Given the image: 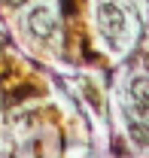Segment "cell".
<instances>
[{"label":"cell","instance_id":"cell-5","mask_svg":"<svg viewBox=\"0 0 149 158\" xmlns=\"http://www.w3.org/2000/svg\"><path fill=\"white\" fill-rule=\"evenodd\" d=\"M137 110L143 116V125H149V100H137Z\"/></svg>","mask_w":149,"mask_h":158},{"label":"cell","instance_id":"cell-6","mask_svg":"<svg viewBox=\"0 0 149 158\" xmlns=\"http://www.w3.org/2000/svg\"><path fill=\"white\" fill-rule=\"evenodd\" d=\"M24 3H28V0H3V6H12V9H15V6H24Z\"/></svg>","mask_w":149,"mask_h":158},{"label":"cell","instance_id":"cell-4","mask_svg":"<svg viewBox=\"0 0 149 158\" xmlns=\"http://www.w3.org/2000/svg\"><path fill=\"white\" fill-rule=\"evenodd\" d=\"M131 91H134V98H137V100H149V79H134Z\"/></svg>","mask_w":149,"mask_h":158},{"label":"cell","instance_id":"cell-1","mask_svg":"<svg viewBox=\"0 0 149 158\" xmlns=\"http://www.w3.org/2000/svg\"><path fill=\"white\" fill-rule=\"evenodd\" d=\"M97 19H100V31H104L107 37H119V34L125 31V15H122V9L113 6V3H100Z\"/></svg>","mask_w":149,"mask_h":158},{"label":"cell","instance_id":"cell-2","mask_svg":"<svg viewBox=\"0 0 149 158\" xmlns=\"http://www.w3.org/2000/svg\"><path fill=\"white\" fill-rule=\"evenodd\" d=\"M28 27H31L40 40H52V34H55V15L40 6V9H34V12L28 15Z\"/></svg>","mask_w":149,"mask_h":158},{"label":"cell","instance_id":"cell-3","mask_svg":"<svg viewBox=\"0 0 149 158\" xmlns=\"http://www.w3.org/2000/svg\"><path fill=\"white\" fill-rule=\"evenodd\" d=\"M131 140H134V143H140V146H149V125L134 122V125H131Z\"/></svg>","mask_w":149,"mask_h":158}]
</instances>
